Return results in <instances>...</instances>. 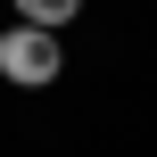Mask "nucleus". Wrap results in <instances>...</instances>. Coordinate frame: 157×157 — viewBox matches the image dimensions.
I'll use <instances>...</instances> for the list:
<instances>
[{"mask_svg":"<svg viewBox=\"0 0 157 157\" xmlns=\"http://www.w3.org/2000/svg\"><path fill=\"white\" fill-rule=\"evenodd\" d=\"M58 66H66V41H58V33H41V25H0V75H8V83L41 91V83H58Z\"/></svg>","mask_w":157,"mask_h":157,"instance_id":"nucleus-1","label":"nucleus"},{"mask_svg":"<svg viewBox=\"0 0 157 157\" xmlns=\"http://www.w3.org/2000/svg\"><path fill=\"white\" fill-rule=\"evenodd\" d=\"M83 17V0H17V25H41V33H66Z\"/></svg>","mask_w":157,"mask_h":157,"instance_id":"nucleus-2","label":"nucleus"}]
</instances>
